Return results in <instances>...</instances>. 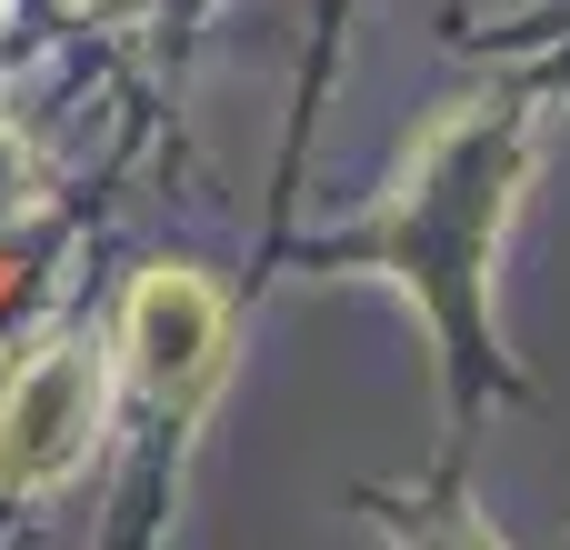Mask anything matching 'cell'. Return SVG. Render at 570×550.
Wrapping results in <instances>:
<instances>
[{
  "label": "cell",
  "instance_id": "1",
  "mask_svg": "<svg viewBox=\"0 0 570 550\" xmlns=\"http://www.w3.org/2000/svg\"><path fill=\"white\" fill-rule=\"evenodd\" d=\"M100 411H110V371L80 341H50L0 391V481L10 491H50L60 471H80L90 441H100Z\"/></svg>",
  "mask_w": 570,
  "mask_h": 550
},
{
  "label": "cell",
  "instance_id": "2",
  "mask_svg": "<svg viewBox=\"0 0 570 550\" xmlns=\"http://www.w3.org/2000/svg\"><path fill=\"white\" fill-rule=\"evenodd\" d=\"M220 291L200 281V271H140L130 291H120V371L140 381V391H160V401H180V391H200L210 371H220Z\"/></svg>",
  "mask_w": 570,
  "mask_h": 550
},
{
  "label": "cell",
  "instance_id": "3",
  "mask_svg": "<svg viewBox=\"0 0 570 550\" xmlns=\"http://www.w3.org/2000/svg\"><path fill=\"white\" fill-rule=\"evenodd\" d=\"M0 210H20V140L0 130Z\"/></svg>",
  "mask_w": 570,
  "mask_h": 550
}]
</instances>
